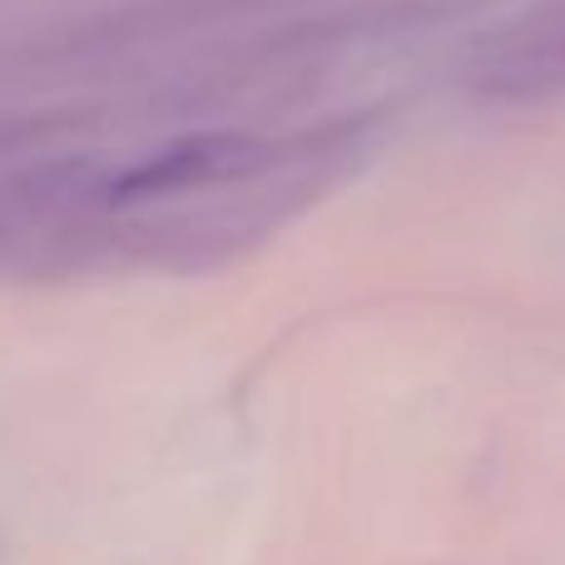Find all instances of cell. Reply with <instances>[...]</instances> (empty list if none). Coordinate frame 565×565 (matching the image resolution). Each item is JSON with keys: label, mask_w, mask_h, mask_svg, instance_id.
<instances>
[{"label": "cell", "mask_w": 565, "mask_h": 565, "mask_svg": "<svg viewBox=\"0 0 565 565\" xmlns=\"http://www.w3.org/2000/svg\"><path fill=\"white\" fill-rule=\"evenodd\" d=\"M477 85L501 99H541L565 89V0H541L501 25L477 60Z\"/></svg>", "instance_id": "cell-1"}, {"label": "cell", "mask_w": 565, "mask_h": 565, "mask_svg": "<svg viewBox=\"0 0 565 565\" xmlns=\"http://www.w3.org/2000/svg\"><path fill=\"white\" fill-rule=\"evenodd\" d=\"M254 159V145L244 139H184V145H169L159 159H145L139 169H129L119 179L115 194L119 199H154V194H179V189L209 184V179H224L234 169H244Z\"/></svg>", "instance_id": "cell-2"}]
</instances>
